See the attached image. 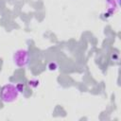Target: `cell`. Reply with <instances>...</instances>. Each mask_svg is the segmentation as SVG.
Masks as SVG:
<instances>
[{"label":"cell","instance_id":"6da1fadb","mask_svg":"<svg viewBox=\"0 0 121 121\" xmlns=\"http://www.w3.org/2000/svg\"><path fill=\"white\" fill-rule=\"evenodd\" d=\"M20 92L18 91L16 85L8 83L4 85L0 92V99L4 103H11L15 101L19 96Z\"/></svg>","mask_w":121,"mask_h":121},{"label":"cell","instance_id":"7a4b0ae2","mask_svg":"<svg viewBox=\"0 0 121 121\" xmlns=\"http://www.w3.org/2000/svg\"><path fill=\"white\" fill-rule=\"evenodd\" d=\"M13 62L19 68H25L29 62V54L26 49H18L13 54Z\"/></svg>","mask_w":121,"mask_h":121},{"label":"cell","instance_id":"3957f363","mask_svg":"<svg viewBox=\"0 0 121 121\" xmlns=\"http://www.w3.org/2000/svg\"><path fill=\"white\" fill-rule=\"evenodd\" d=\"M107 4H108V6H109L108 10L110 11V13H111V14L114 13L115 10L117 9V5L115 4V1H114V0H107Z\"/></svg>","mask_w":121,"mask_h":121},{"label":"cell","instance_id":"277c9868","mask_svg":"<svg viewBox=\"0 0 121 121\" xmlns=\"http://www.w3.org/2000/svg\"><path fill=\"white\" fill-rule=\"evenodd\" d=\"M28 85L31 86L32 88H37L38 85H39V80L36 79V78H34V79H30V80L28 81Z\"/></svg>","mask_w":121,"mask_h":121},{"label":"cell","instance_id":"5b68a950","mask_svg":"<svg viewBox=\"0 0 121 121\" xmlns=\"http://www.w3.org/2000/svg\"><path fill=\"white\" fill-rule=\"evenodd\" d=\"M48 68H49L50 70H56V69L58 68V65H57L56 62H50L49 65H48Z\"/></svg>","mask_w":121,"mask_h":121},{"label":"cell","instance_id":"8992f818","mask_svg":"<svg viewBox=\"0 0 121 121\" xmlns=\"http://www.w3.org/2000/svg\"><path fill=\"white\" fill-rule=\"evenodd\" d=\"M16 87H17V89H18V91H19L20 93L25 89V85H24L23 83H18V84H16Z\"/></svg>","mask_w":121,"mask_h":121}]
</instances>
